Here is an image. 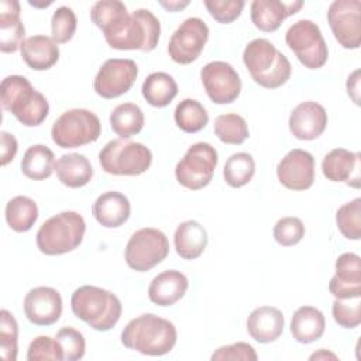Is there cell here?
Listing matches in <instances>:
<instances>
[{
    "label": "cell",
    "instance_id": "45",
    "mask_svg": "<svg viewBox=\"0 0 361 361\" xmlns=\"http://www.w3.org/2000/svg\"><path fill=\"white\" fill-rule=\"evenodd\" d=\"M203 3L209 14L220 24L235 21L245 6L243 0H204Z\"/></svg>",
    "mask_w": 361,
    "mask_h": 361
},
{
    "label": "cell",
    "instance_id": "10",
    "mask_svg": "<svg viewBox=\"0 0 361 361\" xmlns=\"http://www.w3.org/2000/svg\"><path fill=\"white\" fill-rule=\"evenodd\" d=\"M219 162L217 151L209 142H196L188 148L183 158L176 164V180L186 189L199 190L206 188Z\"/></svg>",
    "mask_w": 361,
    "mask_h": 361
},
{
    "label": "cell",
    "instance_id": "11",
    "mask_svg": "<svg viewBox=\"0 0 361 361\" xmlns=\"http://www.w3.org/2000/svg\"><path fill=\"white\" fill-rule=\"evenodd\" d=\"M169 254L166 235L152 227L137 230L126 245L124 258L127 265L138 272H145L161 264Z\"/></svg>",
    "mask_w": 361,
    "mask_h": 361
},
{
    "label": "cell",
    "instance_id": "38",
    "mask_svg": "<svg viewBox=\"0 0 361 361\" xmlns=\"http://www.w3.org/2000/svg\"><path fill=\"white\" fill-rule=\"evenodd\" d=\"M18 324L14 316L3 309L0 312V355L6 361H16L18 353Z\"/></svg>",
    "mask_w": 361,
    "mask_h": 361
},
{
    "label": "cell",
    "instance_id": "20",
    "mask_svg": "<svg viewBox=\"0 0 361 361\" xmlns=\"http://www.w3.org/2000/svg\"><path fill=\"white\" fill-rule=\"evenodd\" d=\"M303 7V1H281V0H254L251 3V21L264 32L276 31L282 21L296 14Z\"/></svg>",
    "mask_w": 361,
    "mask_h": 361
},
{
    "label": "cell",
    "instance_id": "9",
    "mask_svg": "<svg viewBox=\"0 0 361 361\" xmlns=\"http://www.w3.org/2000/svg\"><path fill=\"white\" fill-rule=\"evenodd\" d=\"M286 45L307 69L322 68L329 58V49L322 31L312 20L293 23L285 34Z\"/></svg>",
    "mask_w": 361,
    "mask_h": 361
},
{
    "label": "cell",
    "instance_id": "35",
    "mask_svg": "<svg viewBox=\"0 0 361 361\" xmlns=\"http://www.w3.org/2000/svg\"><path fill=\"white\" fill-rule=\"evenodd\" d=\"M255 173V161L248 152H235L230 155L223 168V176L228 186L243 188Z\"/></svg>",
    "mask_w": 361,
    "mask_h": 361
},
{
    "label": "cell",
    "instance_id": "39",
    "mask_svg": "<svg viewBox=\"0 0 361 361\" xmlns=\"http://www.w3.org/2000/svg\"><path fill=\"white\" fill-rule=\"evenodd\" d=\"M78 27L76 14L71 7L61 6L58 7L51 18V31L52 39L56 44H65L72 39Z\"/></svg>",
    "mask_w": 361,
    "mask_h": 361
},
{
    "label": "cell",
    "instance_id": "13",
    "mask_svg": "<svg viewBox=\"0 0 361 361\" xmlns=\"http://www.w3.org/2000/svg\"><path fill=\"white\" fill-rule=\"evenodd\" d=\"M138 76V66L133 59L110 58L96 73L93 87L103 99H116L127 93Z\"/></svg>",
    "mask_w": 361,
    "mask_h": 361
},
{
    "label": "cell",
    "instance_id": "14",
    "mask_svg": "<svg viewBox=\"0 0 361 361\" xmlns=\"http://www.w3.org/2000/svg\"><path fill=\"white\" fill-rule=\"evenodd\" d=\"M360 0H334L327 10V21L336 41L345 49H357L361 44Z\"/></svg>",
    "mask_w": 361,
    "mask_h": 361
},
{
    "label": "cell",
    "instance_id": "29",
    "mask_svg": "<svg viewBox=\"0 0 361 361\" xmlns=\"http://www.w3.org/2000/svg\"><path fill=\"white\" fill-rule=\"evenodd\" d=\"M55 172L59 182L68 188L86 186L93 178V168L82 154H65L55 162Z\"/></svg>",
    "mask_w": 361,
    "mask_h": 361
},
{
    "label": "cell",
    "instance_id": "17",
    "mask_svg": "<svg viewBox=\"0 0 361 361\" xmlns=\"http://www.w3.org/2000/svg\"><path fill=\"white\" fill-rule=\"evenodd\" d=\"M24 313L37 326H51L62 314L61 293L51 286H37L24 298Z\"/></svg>",
    "mask_w": 361,
    "mask_h": 361
},
{
    "label": "cell",
    "instance_id": "36",
    "mask_svg": "<svg viewBox=\"0 0 361 361\" xmlns=\"http://www.w3.org/2000/svg\"><path fill=\"white\" fill-rule=\"evenodd\" d=\"M214 134L224 144L240 145L250 137V130L240 114L226 113L216 117Z\"/></svg>",
    "mask_w": 361,
    "mask_h": 361
},
{
    "label": "cell",
    "instance_id": "5",
    "mask_svg": "<svg viewBox=\"0 0 361 361\" xmlns=\"http://www.w3.org/2000/svg\"><path fill=\"white\" fill-rule=\"evenodd\" d=\"M1 106L10 111L23 126L42 124L49 113L47 97L35 90L30 80L20 75H10L1 80Z\"/></svg>",
    "mask_w": 361,
    "mask_h": 361
},
{
    "label": "cell",
    "instance_id": "23",
    "mask_svg": "<svg viewBox=\"0 0 361 361\" xmlns=\"http://www.w3.org/2000/svg\"><path fill=\"white\" fill-rule=\"evenodd\" d=\"M92 213L99 224L106 228L123 226L131 213V204L127 196L120 192L109 190L97 196L93 203Z\"/></svg>",
    "mask_w": 361,
    "mask_h": 361
},
{
    "label": "cell",
    "instance_id": "25",
    "mask_svg": "<svg viewBox=\"0 0 361 361\" xmlns=\"http://www.w3.org/2000/svg\"><path fill=\"white\" fill-rule=\"evenodd\" d=\"M25 28L20 20V3L16 0L0 1V51L13 54L20 49Z\"/></svg>",
    "mask_w": 361,
    "mask_h": 361
},
{
    "label": "cell",
    "instance_id": "3",
    "mask_svg": "<svg viewBox=\"0 0 361 361\" xmlns=\"http://www.w3.org/2000/svg\"><path fill=\"white\" fill-rule=\"evenodd\" d=\"M71 309L78 319L97 331L111 330L123 312L121 302L114 293L93 285L75 289L71 296Z\"/></svg>",
    "mask_w": 361,
    "mask_h": 361
},
{
    "label": "cell",
    "instance_id": "6",
    "mask_svg": "<svg viewBox=\"0 0 361 361\" xmlns=\"http://www.w3.org/2000/svg\"><path fill=\"white\" fill-rule=\"evenodd\" d=\"M86 231L85 219L72 210L61 212L41 224L35 243L45 255H62L76 250Z\"/></svg>",
    "mask_w": 361,
    "mask_h": 361
},
{
    "label": "cell",
    "instance_id": "46",
    "mask_svg": "<svg viewBox=\"0 0 361 361\" xmlns=\"http://www.w3.org/2000/svg\"><path fill=\"white\" fill-rule=\"evenodd\" d=\"M212 361H219V360H243V361H257L258 355L254 350V347L248 343L238 341L230 345H223L219 347L210 357Z\"/></svg>",
    "mask_w": 361,
    "mask_h": 361
},
{
    "label": "cell",
    "instance_id": "16",
    "mask_svg": "<svg viewBox=\"0 0 361 361\" xmlns=\"http://www.w3.org/2000/svg\"><path fill=\"white\" fill-rule=\"evenodd\" d=\"M279 182L290 190H306L314 182V158L310 152L295 148L278 164Z\"/></svg>",
    "mask_w": 361,
    "mask_h": 361
},
{
    "label": "cell",
    "instance_id": "28",
    "mask_svg": "<svg viewBox=\"0 0 361 361\" xmlns=\"http://www.w3.org/2000/svg\"><path fill=\"white\" fill-rule=\"evenodd\" d=\"M326 329L324 314L313 306H300L292 316L290 333L298 343L317 341Z\"/></svg>",
    "mask_w": 361,
    "mask_h": 361
},
{
    "label": "cell",
    "instance_id": "30",
    "mask_svg": "<svg viewBox=\"0 0 361 361\" xmlns=\"http://www.w3.org/2000/svg\"><path fill=\"white\" fill-rule=\"evenodd\" d=\"M142 97L154 107H166L178 94L175 79L165 72H154L148 75L141 87Z\"/></svg>",
    "mask_w": 361,
    "mask_h": 361
},
{
    "label": "cell",
    "instance_id": "41",
    "mask_svg": "<svg viewBox=\"0 0 361 361\" xmlns=\"http://www.w3.org/2000/svg\"><path fill=\"white\" fill-rule=\"evenodd\" d=\"M127 13V7L118 0H100L92 6L90 18L103 31Z\"/></svg>",
    "mask_w": 361,
    "mask_h": 361
},
{
    "label": "cell",
    "instance_id": "24",
    "mask_svg": "<svg viewBox=\"0 0 361 361\" xmlns=\"http://www.w3.org/2000/svg\"><path fill=\"white\" fill-rule=\"evenodd\" d=\"M188 286L189 282L185 274L176 269H168L151 281L148 298L158 306H172L185 296Z\"/></svg>",
    "mask_w": 361,
    "mask_h": 361
},
{
    "label": "cell",
    "instance_id": "37",
    "mask_svg": "<svg viewBox=\"0 0 361 361\" xmlns=\"http://www.w3.org/2000/svg\"><path fill=\"white\" fill-rule=\"evenodd\" d=\"M336 224L340 233L348 240L361 238V199L344 203L336 213Z\"/></svg>",
    "mask_w": 361,
    "mask_h": 361
},
{
    "label": "cell",
    "instance_id": "8",
    "mask_svg": "<svg viewBox=\"0 0 361 361\" xmlns=\"http://www.w3.org/2000/svg\"><path fill=\"white\" fill-rule=\"evenodd\" d=\"M102 133L99 117L86 109L63 111L52 124V141L61 148H78L94 142Z\"/></svg>",
    "mask_w": 361,
    "mask_h": 361
},
{
    "label": "cell",
    "instance_id": "2",
    "mask_svg": "<svg viewBox=\"0 0 361 361\" xmlns=\"http://www.w3.org/2000/svg\"><path fill=\"white\" fill-rule=\"evenodd\" d=\"M102 32L106 42L114 49L149 52L158 45L161 24L149 10L140 8L121 16Z\"/></svg>",
    "mask_w": 361,
    "mask_h": 361
},
{
    "label": "cell",
    "instance_id": "50",
    "mask_svg": "<svg viewBox=\"0 0 361 361\" xmlns=\"http://www.w3.org/2000/svg\"><path fill=\"white\" fill-rule=\"evenodd\" d=\"M309 358L310 360H329V358L337 360V355L330 353V351H327V350H324V348H320L317 353H313Z\"/></svg>",
    "mask_w": 361,
    "mask_h": 361
},
{
    "label": "cell",
    "instance_id": "47",
    "mask_svg": "<svg viewBox=\"0 0 361 361\" xmlns=\"http://www.w3.org/2000/svg\"><path fill=\"white\" fill-rule=\"evenodd\" d=\"M0 140H1V165H7L8 162H11L17 154L18 149V144L17 140L13 134L7 133V131H1L0 133Z\"/></svg>",
    "mask_w": 361,
    "mask_h": 361
},
{
    "label": "cell",
    "instance_id": "44",
    "mask_svg": "<svg viewBox=\"0 0 361 361\" xmlns=\"http://www.w3.org/2000/svg\"><path fill=\"white\" fill-rule=\"evenodd\" d=\"M274 240L283 245H296L305 237V226L298 217H282L274 226Z\"/></svg>",
    "mask_w": 361,
    "mask_h": 361
},
{
    "label": "cell",
    "instance_id": "27",
    "mask_svg": "<svg viewBox=\"0 0 361 361\" xmlns=\"http://www.w3.org/2000/svg\"><path fill=\"white\" fill-rule=\"evenodd\" d=\"M176 254L183 259L199 258L207 245V231L196 220L180 223L173 234Z\"/></svg>",
    "mask_w": 361,
    "mask_h": 361
},
{
    "label": "cell",
    "instance_id": "48",
    "mask_svg": "<svg viewBox=\"0 0 361 361\" xmlns=\"http://www.w3.org/2000/svg\"><path fill=\"white\" fill-rule=\"evenodd\" d=\"M347 93L355 104H360V69H355L347 80Z\"/></svg>",
    "mask_w": 361,
    "mask_h": 361
},
{
    "label": "cell",
    "instance_id": "43",
    "mask_svg": "<svg viewBox=\"0 0 361 361\" xmlns=\"http://www.w3.org/2000/svg\"><path fill=\"white\" fill-rule=\"evenodd\" d=\"M27 360L28 361H62L63 353L56 338L49 336H38L35 337L27 350Z\"/></svg>",
    "mask_w": 361,
    "mask_h": 361
},
{
    "label": "cell",
    "instance_id": "22",
    "mask_svg": "<svg viewBox=\"0 0 361 361\" xmlns=\"http://www.w3.org/2000/svg\"><path fill=\"white\" fill-rule=\"evenodd\" d=\"M283 314L274 306H259L254 309L247 319L248 334L262 344L278 340L283 333Z\"/></svg>",
    "mask_w": 361,
    "mask_h": 361
},
{
    "label": "cell",
    "instance_id": "15",
    "mask_svg": "<svg viewBox=\"0 0 361 361\" xmlns=\"http://www.w3.org/2000/svg\"><path fill=\"white\" fill-rule=\"evenodd\" d=\"M200 79L206 94L216 104H228L241 93V79L237 71L227 62L213 61L200 71Z\"/></svg>",
    "mask_w": 361,
    "mask_h": 361
},
{
    "label": "cell",
    "instance_id": "1",
    "mask_svg": "<svg viewBox=\"0 0 361 361\" xmlns=\"http://www.w3.org/2000/svg\"><path fill=\"white\" fill-rule=\"evenodd\" d=\"M120 338L126 348L144 355L161 357L175 347L178 333L169 320L154 313H144L126 324Z\"/></svg>",
    "mask_w": 361,
    "mask_h": 361
},
{
    "label": "cell",
    "instance_id": "4",
    "mask_svg": "<svg viewBox=\"0 0 361 361\" xmlns=\"http://www.w3.org/2000/svg\"><path fill=\"white\" fill-rule=\"evenodd\" d=\"M243 62L252 80L265 89L281 87L292 73L289 59L265 38H255L245 45Z\"/></svg>",
    "mask_w": 361,
    "mask_h": 361
},
{
    "label": "cell",
    "instance_id": "34",
    "mask_svg": "<svg viewBox=\"0 0 361 361\" xmlns=\"http://www.w3.org/2000/svg\"><path fill=\"white\" fill-rule=\"evenodd\" d=\"M176 126L189 134L203 130L209 123V114L203 104L195 99H183L173 111Z\"/></svg>",
    "mask_w": 361,
    "mask_h": 361
},
{
    "label": "cell",
    "instance_id": "26",
    "mask_svg": "<svg viewBox=\"0 0 361 361\" xmlns=\"http://www.w3.org/2000/svg\"><path fill=\"white\" fill-rule=\"evenodd\" d=\"M21 58L34 71L51 69L59 59V48L52 37L32 35L20 47Z\"/></svg>",
    "mask_w": 361,
    "mask_h": 361
},
{
    "label": "cell",
    "instance_id": "33",
    "mask_svg": "<svg viewBox=\"0 0 361 361\" xmlns=\"http://www.w3.org/2000/svg\"><path fill=\"white\" fill-rule=\"evenodd\" d=\"M4 216L11 230L25 233L31 230L38 219V206L28 196H16L7 202Z\"/></svg>",
    "mask_w": 361,
    "mask_h": 361
},
{
    "label": "cell",
    "instance_id": "19",
    "mask_svg": "<svg viewBox=\"0 0 361 361\" xmlns=\"http://www.w3.org/2000/svg\"><path fill=\"white\" fill-rule=\"evenodd\" d=\"M336 299L361 296V259L354 252H344L336 259V274L329 282Z\"/></svg>",
    "mask_w": 361,
    "mask_h": 361
},
{
    "label": "cell",
    "instance_id": "18",
    "mask_svg": "<svg viewBox=\"0 0 361 361\" xmlns=\"http://www.w3.org/2000/svg\"><path fill=\"white\" fill-rule=\"evenodd\" d=\"M326 109L312 100L299 103L289 116V130L292 135L302 141L319 138L327 127Z\"/></svg>",
    "mask_w": 361,
    "mask_h": 361
},
{
    "label": "cell",
    "instance_id": "32",
    "mask_svg": "<svg viewBox=\"0 0 361 361\" xmlns=\"http://www.w3.org/2000/svg\"><path fill=\"white\" fill-rule=\"evenodd\" d=\"M55 171L54 152L42 144L31 145L23 155L21 172L32 180H44Z\"/></svg>",
    "mask_w": 361,
    "mask_h": 361
},
{
    "label": "cell",
    "instance_id": "31",
    "mask_svg": "<svg viewBox=\"0 0 361 361\" xmlns=\"http://www.w3.org/2000/svg\"><path fill=\"white\" fill-rule=\"evenodd\" d=\"M110 127L116 135L128 140L144 127V113L135 103H121L110 113Z\"/></svg>",
    "mask_w": 361,
    "mask_h": 361
},
{
    "label": "cell",
    "instance_id": "42",
    "mask_svg": "<svg viewBox=\"0 0 361 361\" xmlns=\"http://www.w3.org/2000/svg\"><path fill=\"white\" fill-rule=\"evenodd\" d=\"M55 338L62 348L65 361H78L83 358L86 351V341L79 330L73 327H62L56 331Z\"/></svg>",
    "mask_w": 361,
    "mask_h": 361
},
{
    "label": "cell",
    "instance_id": "21",
    "mask_svg": "<svg viewBox=\"0 0 361 361\" xmlns=\"http://www.w3.org/2000/svg\"><path fill=\"white\" fill-rule=\"evenodd\" d=\"M322 172L331 182H345L360 188V154L345 148H334L324 155Z\"/></svg>",
    "mask_w": 361,
    "mask_h": 361
},
{
    "label": "cell",
    "instance_id": "49",
    "mask_svg": "<svg viewBox=\"0 0 361 361\" xmlns=\"http://www.w3.org/2000/svg\"><path fill=\"white\" fill-rule=\"evenodd\" d=\"M159 4L165 7L168 11H179L185 8L189 4V1H159Z\"/></svg>",
    "mask_w": 361,
    "mask_h": 361
},
{
    "label": "cell",
    "instance_id": "40",
    "mask_svg": "<svg viewBox=\"0 0 361 361\" xmlns=\"http://www.w3.org/2000/svg\"><path fill=\"white\" fill-rule=\"evenodd\" d=\"M334 322L344 329H355L361 323V296L336 299L331 306Z\"/></svg>",
    "mask_w": 361,
    "mask_h": 361
},
{
    "label": "cell",
    "instance_id": "7",
    "mask_svg": "<svg viewBox=\"0 0 361 361\" xmlns=\"http://www.w3.org/2000/svg\"><path fill=\"white\" fill-rule=\"evenodd\" d=\"M152 162V152L141 142L111 140L99 152V164L106 173L137 176L144 173Z\"/></svg>",
    "mask_w": 361,
    "mask_h": 361
},
{
    "label": "cell",
    "instance_id": "12",
    "mask_svg": "<svg viewBox=\"0 0 361 361\" xmlns=\"http://www.w3.org/2000/svg\"><path fill=\"white\" fill-rule=\"evenodd\" d=\"M207 39V24L197 17L186 18L171 35L168 54L173 62L179 65H189L200 56Z\"/></svg>",
    "mask_w": 361,
    "mask_h": 361
}]
</instances>
